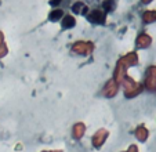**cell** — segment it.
Segmentation results:
<instances>
[{"label":"cell","instance_id":"4","mask_svg":"<svg viewBox=\"0 0 156 152\" xmlns=\"http://www.w3.org/2000/svg\"><path fill=\"white\" fill-rule=\"evenodd\" d=\"M102 7L106 10V11H109V10L113 9V2L112 0H105V2L102 3Z\"/></svg>","mask_w":156,"mask_h":152},{"label":"cell","instance_id":"5","mask_svg":"<svg viewBox=\"0 0 156 152\" xmlns=\"http://www.w3.org/2000/svg\"><path fill=\"white\" fill-rule=\"evenodd\" d=\"M80 7H83V4H80V3H76V4H75V6H73V11H79V9H80Z\"/></svg>","mask_w":156,"mask_h":152},{"label":"cell","instance_id":"1","mask_svg":"<svg viewBox=\"0 0 156 152\" xmlns=\"http://www.w3.org/2000/svg\"><path fill=\"white\" fill-rule=\"evenodd\" d=\"M88 20L91 21V22H95V24H102L104 22V14L98 10H94L88 14Z\"/></svg>","mask_w":156,"mask_h":152},{"label":"cell","instance_id":"2","mask_svg":"<svg viewBox=\"0 0 156 152\" xmlns=\"http://www.w3.org/2000/svg\"><path fill=\"white\" fill-rule=\"evenodd\" d=\"M75 25V20L72 17H66L64 20V27L65 28H71V27H73Z\"/></svg>","mask_w":156,"mask_h":152},{"label":"cell","instance_id":"3","mask_svg":"<svg viewBox=\"0 0 156 152\" xmlns=\"http://www.w3.org/2000/svg\"><path fill=\"white\" fill-rule=\"evenodd\" d=\"M61 17H62V11H61V10H54V11L50 14V18L53 21L58 20V18H61Z\"/></svg>","mask_w":156,"mask_h":152},{"label":"cell","instance_id":"6","mask_svg":"<svg viewBox=\"0 0 156 152\" xmlns=\"http://www.w3.org/2000/svg\"><path fill=\"white\" fill-rule=\"evenodd\" d=\"M61 0H51V4H58Z\"/></svg>","mask_w":156,"mask_h":152}]
</instances>
